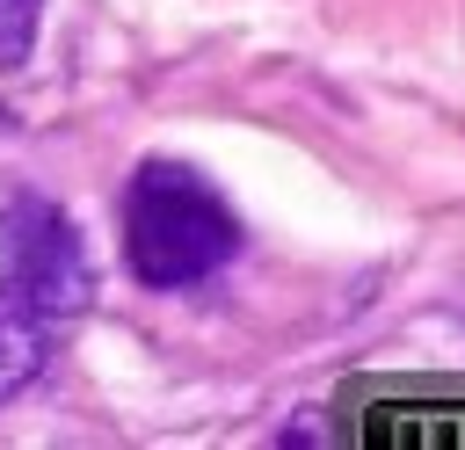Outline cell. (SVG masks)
<instances>
[{
    "label": "cell",
    "instance_id": "cell-1",
    "mask_svg": "<svg viewBox=\"0 0 465 450\" xmlns=\"http://www.w3.org/2000/svg\"><path fill=\"white\" fill-rule=\"evenodd\" d=\"M116 225H124V261H131V276L145 290L203 283L240 247L232 203L196 167H182V160H138V174L124 181Z\"/></svg>",
    "mask_w": 465,
    "mask_h": 450
},
{
    "label": "cell",
    "instance_id": "cell-3",
    "mask_svg": "<svg viewBox=\"0 0 465 450\" xmlns=\"http://www.w3.org/2000/svg\"><path fill=\"white\" fill-rule=\"evenodd\" d=\"M36 370H44V319H29V312H7V305H0V399H7V392H22Z\"/></svg>",
    "mask_w": 465,
    "mask_h": 450
},
{
    "label": "cell",
    "instance_id": "cell-5",
    "mask_svg": "<svg viewBox=\"0 0 465 450\" xmlns=\"http://www.w3.org/2000/svg\"><path fill=\"white\" fill-rule=\"evenodd\" d=\"M0 123H7V116H0Z\"/></svg>",
    "mask_w": 465,
    "mask_h": 450
},
{
    "label": "cell",
    "instance_id": "cell-4",
    "mask_svg": "<svg viewBox=\"0 0 465 450\" xmlns=\"http://www.w3.org/2000/svg\"><path fill=\"white\" fill-rule=\"evenodd\" d=\"M36 22H44V0H0V73L29 58V44H36Z\"/></svg>",
    "mask_w": 465,
    "mask_h": 450
},
{
    "label": "cell",
    "instance_id": "cell-2",
    "mask_svg": "<svg viewBox=\"0 0 465 450\" xmlns=\"http://www.w3.org/2000/svg\"><path fill=\"white\" fill-rule=\"evenodd\" d=\"M87 290H94V269L73 218L51 196H15L0 210V305L29 319H65L87 305Z\"/></svg>",
    "mask_w": 465,
    "mask_h": 450
}]
</instances>
